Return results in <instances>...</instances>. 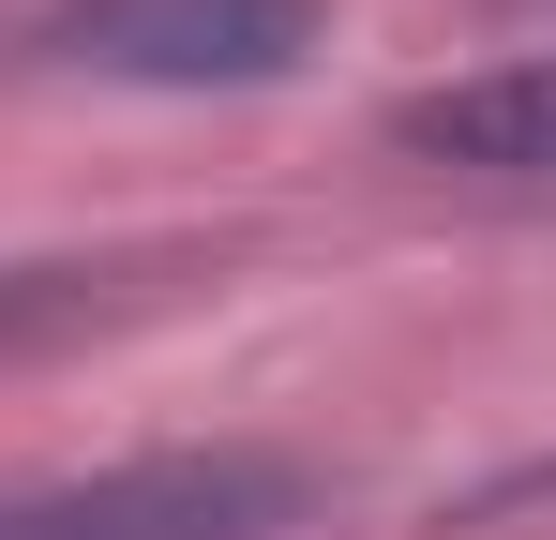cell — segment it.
<instances>
[{"instance_id":"cell-2","label":"cell","mask_w":556,"mask_h":540,"mask_svg":"<svg viewBox=\"0 0 556 540\" xmlns=\"http://www.w3.org/2000/svg\"><path fill=\"white\" fill-rule=\"evenodd\" d=\"M30 46L121 90H286L331 46V0H46Z\"/></svg>"},{"instance_id":"cell-1","label":"cell","mask_w":556,"mask_h":540,"mask_svg":"<svg viewBox=\"0 0 556 540\" xmlns=\"http://www.w3.org/2000/svg\"><path fill=\"white\" fill-rule=\"evenodd\" d=\"M286 526H316L301 450H136L91 480L0 496V540H286Z\"/></svg>"},{"instance_id":"cell-4","label":"cell","mask_w":556,"mask_h":540,"mask_svg":"<svg viewBox=\"0 0 556 540\" xmlns=\"http://www.w3.org/2000/svg\"><path fill=\"white\" fill-rule=\"evenodd\" d=\"M105 285L91 270H0V346H46V331H76Z\"/></svg>"},{"instance_id":"cell-3","label":"cell","mask_w":556,"mask_h":540,"mask_svg":"<svg viewBox=\"0 0 556 540\" xmlns=\"http://www.w3.org/2000/svg\"><path fill=\"white\" fill-rule=\"evenodd\" d=\"M391 151H421L452 180H556V46L496 61V76H452V90H406Z\"/></svg>"}]
</instances>
